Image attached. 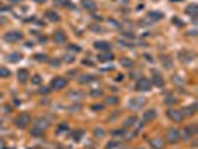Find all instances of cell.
Segmentation results:
<instances>
[{
  "mask_svg": "<svg viewBox=\"0 0 198 149\" xmlns=\"http://www.w3.org/2000/svg\"><path fill=\"white\" fill-rule=\"evenodd\" d=\"M197 109H198V105L197 103H194V105H191V106H188V107H185V109H182L180 112H182V115L185 116H192L195 112H197Z\"/></svg>",
  "mask_w": 198,
  "mask_h": 149,
  "instance_id": "obj_17",
  "label": "cell"
},
{
  "mask_svg": "<svg viewBox=\"0 0 198 149\" xmlns=\"http://www.w3.org/2000/svg\"><path fill=\"white\" fill-rule=\"evenodd\" d=\"M0 149H5V140L0 139Z\"/></svg>",
  "mask_w": 198,
  "mask_h": 149,
  "instance_id": "obj_50",
  "label": "cell"
},
{
  "mask_svg": "<svg viewBox=\"0 0 198 149\" xmlns=\"http://www.w3.org/2000/svg\"><path fill=\"white\" fill-rule=\"evenodd\" d=\"M155 118H157V110H155V109L146 110V112H145V115H143V124H146V122H152Z\"/></svg>",
  "mask_w": 198,
  "mask_h": 149,
  "instance_id": "obj_15",
  "label": "cell"
},
{
  "mask_svg": "<svg viewBox=\"0 0 198 149\" xmlns=\"http://www.w3.org/2000/svg\"><path fill=\"white\" fill-rule=\"evenodd\" d=\"M112 60H113V54L110 51H103L98 55V61H101V63H109V61H112Z\"/></svg>",
  "mask_w": 198,
  "mask_h": 149,
  "instance_id": "obj_16",
  "label": "cell"
},
{
  "mask_svg": "<svg viewBox=\"0 0 198 149\" xmlns=\"http://www.w3.org/2000/svg\"><path fill=\"white\" fill-rule=\"evenodd\" d=\"M121 64H122L124 67H131V66H133V61H131L130 58H122V60H121Z\"/></svg>",
  "mask_w": 198,
  "mask_h": 149,
  "instance_id": "obj_32",
  "label": "cell"
},
{
  "mask_svg": "<svg viewBox=\"0 0 198 149\" xmlns=\"http://www.w3.org/2000/svg\"><path fill=\"white\" fill-rule=\"evenodd\" d=\"M75 60V57L72 55V54H66L64 57H63V61H66V63H72Z\"/></svg>",
  "mask_w": 198,
  "mask_h": 149,
  "instance_id": "obj_37",
  "label": "cell"
},
{
  "mask_svg": "<svg viewBox=\"0 0 198 149\" xmlns=\"http://www.w3.org/2000/svg\"><path fill=\"white\" fill-rule=\"evenodd\" d=\"M119 100H118V97H107V100H106V103L107 105H116Z\"/></svg>",
  "mask_w": 198,
  "mask_h": 149,
  "instance_id": "obj_36",
  "label": "cell"
},
{
  "mask_svg": "<svg viewBox=\"0 0 198 149\" xmlns=\"http://www.w3.org/2000/svg\"><path fill=\"white\" fill-rule=\"evenodd\" d=\"M165 103H168V105H171V103H176V97H173V95H168V97H167V100H165Z\"/></svg>",
  "mask_w": 198,
  "mask_h": 149,
  "instance_id": "obj_44",
  "label": "cell"
},
{
  "mask_svg": "<svg viewBox=\"0 0 198 149\" xmlns=\"http://www.w3.org/2000/svg\"><path fill=\"white\" fill-rule=\"evenodd\" d=\"M39 91H40V92H48V91H49V90H48V88H40V90H39Z\"/></svg>",
  "mask_w": 198,
  "mask_h": 149,
  "instance_id": "obj_53",
  "label": "cell"
},
{
  "mask_svg": "<svg viewBox=\"0 0 198 149\" xmlns=\"http://www.w3.org/2000/svg\"><path fill=\"white\" fill-rule=\"evenodd\" d=\"M136 122H137L136 116H130V118H127V119H125V122H124V127H125V128H130V127H133Z\"/></svg>",
  "mask_w": 198,
  "mask_h": 149,
  "instance_id": "obj_26",
  "label": "cell"
},
{
  "mask_svg": "<svg viewBox=\"0 0 198 149\" xmlns=\"http://www.w3.org/2000/svg\"><path fill=\"white\" fill-rule=\"evenodd\" d=\"M119 45H122V46H133V43H130V42H124L122 39H119Z\"/></svg>",
  "mask_w": 198,
  "mask_h": 149,
  "instance_id": "obj_47",
  "label": "cell"
},
{
  "mask_svg": "<svg viewBox=\"0 0 198 149\" xmlns=\"http://www.w3.org/2000/svg\"><path fill=\"white\" fill-rule=\"evenodd\" d=\"M30 134H31V136H34V137H39V136H43V131H40V130H36V128H33V127H31V130H30Z\"/></svg>",
  "mask_w": 198,
  "mask_h": 149,
  "instance_id": "obj_34",
  "label": "cell"
},
{
  "mask_svg": "<svg viewBox=\"0 0 198 149\" xmlns=\"http://www.w3.org/2000/svg\"><path fill=\"white\" fill-rule=\"evenodd\" d=\"M149 145L153 149H164V146H165V143H164V140L161 137H152L149 140Z\"/></svg>",
  "mask_w": 198,
  "mask_h": 149,
  "instance_id": "obj_11",
  "label": "cell"
},
{
  "mask_svg": "<svg viewBox=\"0 0 198 149\" xmlns=\"http://www.w3.org/2000/svg\"><path fill=\"white\" fill-rule=\"evenodd\" d=\"M82 6L85 9H88L90 12H94L97 9V5L94 3V0H82Z\"/></svg>",
  "mask_w": 198,
  "mask_h": 149,
  "instance_id": "obj_20",
  "label": "cell"
},
{
  "mask_svg": "<svg viewBox=\"0 0 198 149\" xmlns=\"http://www.w3.org/2000/svg\"><path fill=\"white\" fill-rule=\"evenodd\" d=\"M94 46H95L97 49H100V51H110V43H109V42H104V40L95 42Z\"/></svg>",
  "mask_w": 198,
  "mask_h": 149,
  "instance_id": "obj_19",
  "label": "cell"
},
{
  "mask_svg": "<svg viewBox=\"0 0 198 149\" xmlns=\"http://www.w3.org/2000/svg\"><path fill=\"white\" fill-rule=\"evenodd\" d=\"M91 110H95V112L103 110V105H93V106H91Z\"/></svg>",
  "mask_w": 198,
  "mask_h": 149,
  "instance_id": "obj_43",
  "label": "cell"
},
{
  "mask_svg": "<svg viewBox=\"0 0 198 149\" xmlns=\"http://www.w3.org/2000/svg\"><path fill=\"white\" fill-rule=\"evenodd\" d=\"M186 14L195 18V15L198 14V6H197L195 3H191V5H188V6H186Z\"/></svg>",
  "mask_w": 198,
  "mask_h": 149,
  "instance_id": "obj_23",
  "label": "cell"
},
{
  "mask_svg": "<svg viewBox=\"0 0 198 149\" xmlns=\"http://www.w3.org/2000/svg\"><path fill=\"white\" fill-rule=\"evenodd\" d=\"M173 22H176V24H179V26H182V21L177 19V18H173Z\"/></svg>",
  "mask_w": 198,
  "mask_h": 149,
  "instance_id": "obj_51",
  "label": "cell"
},
{
  "mask_svg": "<svg viewBox=\"0 0 198 149\" xmlns=\"http://www.w3.org/2000/svg\"><path fill=\"white\" fill-rule=\"evenodd\" d=\"M31 82H33V84H36V85H39V84L42 82L40 74H33V76H31Z\"/></svg>",
  "mask_w": 198,
  "mask_h": 149,
  "instance_id": "obj_33",
  "label": "cell"
},
{
  "mask_svg": "<svg viewBox=\"0 0 198 149\" xmlns=\"http://www.w3.org/2000/svg\"><path fill=\"white\" fill-rule=\"evenodd\" d=\"M165 139L170 142V143H177L180 140V130L176 128V127H171L167 130L165 133Z\"/></svg>",
  "mask_w": 198,
  "mask_h": 149,
  "instance_id": "obj_2",
  "label": "cell"
},
{
  "mask_svg": "<svg viewBox=\"0 0 198 149\" xmlns=\"http://www.w3.org/2000/svg\"><path fill=\"white\" fill-rule=\"evenodd\" d=\"M171 81H173L176 85H179V87H182V85H183V82H185V81H183V78H182V76H179V74H174V76L171 78Z\"/></svg>",
  "mask_w": 198,
  "mask_h": 149,
  "instance_id": "obj_28",
  "label": "cell"
},
{
  "mask_svg": "<svg viewBox=\"0 0 198 149\" xmlns=\"http://www.w3.org/2000/svg\"><path fill=\"white\" fill-rule=\"evenodd\" d=\"M197 131H198L197 125H188L186 128H183V130L180 131V139L189 140L192 136H195V134H197Z\"/></svg>",
  "mask_w": 198,
  "mask_h": 149,
  "instance_id": "obj_4",
  "label": "cell"
},
{
  "mask_svg": "<svg viewBox=\"0 0 198 149\" xmlns=\"http://www.w3.org/2000/svg\"><path fill=\"white\" fill-rule=\"evenodd\" d=\"M82 134H83V131H82V130L75 131V133H73V140H76V142H78V140H80V139H82Z\"/></svg>",
  "mask_w": 198,
  "mask_h": 149,
  "instance_id": "obj_35",
  "label": "cell"
},
{
  "mask_svg": "<svg viewBox=\"0 0 198 149\" xmlns=\"http://www.w3.org/2000/svg\"><path fill=\"white\" fill-rule=\"evenodd\" d=\"M167 115H168V118L173 121V122H182L183 121V115H182V112L180 110H177V109H168L167 110Z\"/></svg>",
  "mask_w": 198,
  "mask_h": 149,
  "instance_id": "obj_6",
  "label": "cell"
},
{
  "mask_svg": "<svg viewBox=\"0 0 198 149\" xmlns=\"http://www.w3.org/2000/svg\"><path fill=\"white\" fill-rule=\"evenodd\" d=\"M11 74V70L6 69V67H0V78H9Z\"/></svg>",
  "mask_w": 198,
  "mask_h": 149,
  "instance_id": "obj_30",
  "label": "cell"
},
{
  "mask_svg": "<svg viewBox=\"0 0 198 149\" xmlns=\"http://www.w3.org/2000/svg\"><path fill=\"white\" fill-rule=\"evenodd\" d=\"M122 36H124V37H128L130 40H133V39H134V34H133V33H127V32H124V34H122Z\"/></svg>",
  "mask_w": 198,
  "mask_h": 149,
  "instance_id": "obj_45",
  "label": "cell"
},
{
  "mask_svg": "<svg viewBox=\"0 0 198 149\" xmlns=\"http://www.w3.org/2000/svg\"><path fill=\"white\" fill-rule=\"evenodd\" d=\"M70 112H79L80 110V105H73L72 107H69Z\"/></svg>",
  "mask_w": 198,
  "mask_h": 149,
  "instance_id": "obj_42",
  "label": "cell"
},
{
  "mask_svg": "<svg viewBox=\"0 0 198 149\" xmlns=\"http://www.w3.org/2000/svg\"><path fill=\"white\" fill-rule=\"evenodd\" d=\"M46 18H48L49 21H60V16H58L54 11H48V12H46Z\"/></svg>",
  "mask_w": 198,
  "mask_h": 149,
  "instance_id": "obj_27",
  "label": "cell"
},
{
  "mask_svg": "<svg viewBox=\"0 0 198 149\" xmlns=\"http://www.w3.org/2000/svg\"><path fill=\"white\" fill-rule=\"evenodd\" d=\"M49 64H51L52 67H58V66H60V60H51Z\"/></svg>",
  "mask_w": 198,
  "mask_h": 149,
  "instance_id": "obj_46",
  "label": "cell"
},
{
  "mask_svg": "<svg viewBox=\"0 0 198 149\" xmlns=\"http://www.w3.org/2000/svg\"><path fill=\"white\" fill-rule=\"evenodd\" d=\"M34 58L39 60V61H45V60H46V55H36Z\"/></svg>",
  "mask_w": 198,
  "mask_h": 149,
  "instance_id": "obj_48",
  "label": "cell"
},
{
  "mask_svg": "<svg viewBox=\"0 0 198 149\" xmlns=\"http://www.w3.org/2000/svg\"><path fill=\"white\" fill-rule=\"evenodd\" d=\"M33 2H36V3H45L46 0H33Z\"/></svg>",
  "mask_w": 198,
  "mask_h": 149,
  "instance_id": "obj_54",
  "label": "cell"
},
{
  "mask_svg": "<svg viewBox=\"0 0 198 149\" xmlns=\"http://www.w3.org/2000/svg\"><path fill=\"white\" fill-rule=\"evenodd\" d=\"M179 58H180V61H182L183 64H188V63H191V61L195 58V55H194L191 51H180V52H179Z\"/></svg>",
  "mask_w": 198,
  "mask_h": 149,
  "instance_id": "obj_10",
  "label": "cell"
},
{
  "mask_svg": "<svg viewBox=\"0 0 198 149\" xmlns=\"http://www.w3.org/2000/svg\"><path fill=\"white\" fill-rule=\"evenodd\" d=\"M78 81H79V84H88V82L94 81V76H91V74H80Z\"/></svg>",
  "mask_w": 198,
  "mask_h": 149,
  "instance_id": "obj_24",
  "label": "cell"
},
{
  "mask_svg": "<svg viewBox=\"0 0 198 149\" xmlns=\"http://www.w3.org/2000/svg\"><path fill=\"white\" fill-rule=\"evenodd\" d=\"M161 61H162V64H164V67H165V69H171V67H173V64H171V58H170L168 55H161Z\"/></svg>",
  "mask_w": 198,
  "mask_h": 149,
  "instance_id": "obj_25",
  "label": "cell"
},
{
  "mask_svg": "<svg viewBox=\"0 0 198 149\" xmlns=\"http://www.w3.org/2000/svg\"><path fill=\"white\" fill-rule=\"evenodd\" d=\"M83 91H80V90H75V91H69L67 92V98H70V100H73V102H78V100H80V98H83Z\"/></svg>",
  "mask_w": 198,
  "mask_h": 149,
  "instance_id": "obj_14",
  "label": "cell"
},
{
  "mask_svg": "<svg viewBox=\"0 0 198 149\" xmlns=\"http://www.w3.org/2000/svg\"><path fill=\"white\" fill-rule=\"evenodd\" d=\"M136 149H143V148H136Z\"/></svg>",
  "mask_w": 198,
  "mask_h": 149,
  "instance_id": "obj_57",
  "label": "cell"
},
{
  "mask_svg": "<svg viewBox=\"0 0 198 149\" xmlns=\"http://www.w3.org/2000/svg\"><path fill=\"white\" fill-rule=\"evenodd\" d=\"M21 60H23V55L19 52H14V54H9L6 57V61H9V63H19Z\"/></svg>",
  "mask_w": 198,
  "mask_h": 149,
  "instance_id": "obj_21",
  "label": "cell"
},
{
  "mask_svg": "<svg viewBox=\"0 0 198 149\" xmlns=\"http://www.w3.org/2000/svg\"><path fill=\"white\" fill-rule=\"evenodd\" d=\"M30 121H31L30 115L26 113V112H23V113H19V115L15 118V125H16L18 128H26V127L28 125Z\"/></svg>",
  "mask_w": 198,
  "mask_h": 149,
  "instance_id": "obj_3",
  "label": "cell"
},
{
  "mask_svg": "<svg viewBox=\"0 0 198 149\" xmlns=\"http://www.w3.org/2000/svg\"><path fill=\"white\" fill-rule=\"evenodd\" d=\"M69 131V127H67V124H60L58 128H57V133L58 134H63V133H67Z\"/></svg>",
  "mask_w": 198,
  "mask_h": 149,
  "instance_id": "obj_29",
  "label": "cell"
},
{
  "mask_svg": "<svg viewBox=\"0 0 198 149\" xmlns=\"http://www.w3.org/2000/svg\"><path fill=\"white\" fill-rule=\"evenodd\" d=\"M67 49H69L70 52H73V54H75V52H79V51H80V46H78V45H69V46H67Z\"/></svg>",
  "mask_w": 198,
  "mask_h": 149,
  "instance_id": "obj_31",
  "label": "cell"
},
{
  "mask_svg": "<svg viewBox=\"0 0 198 149\" xmlns=\"http://www.w3.org/2000/svg\"><path fill=\"white\" fill-rule=\"evenodd\" d=\"M66 85H67V79H64L61 76H57L51 81V88L52 90H63Z\"/></svg>",
  "mask_w": 198,
  "mask_h": 149,
  "instance_id": "obj_8",
  "label": "cell"
},
{
  "mask_svg": "<svg viewBox=\"0 0 198 149\" xmlns=\"http://www.w3.org/2000/svg\"><path fill=\"white\" fill-rule=\"evenodd\" d=\"M162 14L161 12H158V11H152V12H149V15H147V19L152 22V21H160V19H162Z\"/></svg>",
  "mask_w": 198,
  "mask_h": 149,
  "instance_id": "obj_22",
  "label": "cell"
},
{
  "mask_svg": "<svg viewBox=\"0 0 198 149\" xmlns=\"http://www.w3.org/2000/svg\"><path fill=\"white\" fill-rule=\"evenodd\" d=\"M23 0H9V3H21Z\"/></svg>",
  "mask_w": 198,
  "mask_h": 149,
  "instance_id": "obj_52",
  "label": "cell"
},
{
  "mask_svg": "<svg viewBox=\"0 0 198 149\" xmlns=\"http://www.w3.org/2000/svg\"><path fill=\"white\" fill-rule=\"evenodd\" d=\"M6 22V18H2V16H0V24H5Z\"/></svg>",
  "mask_w": 198,
  "mask_h": 149,
  "instance_id": "obj_55",
  "label": "cell"
},
{
  "mask_svg": "<svg viewBox=\"0 0 198 149\" xmlns=\"http://www.w3.org/2000/svg\"><path fill=\"white\" fill-rule=\"evenodd\" d=\"M93 97H100V95H103V90H91V92H90Z\"/></svg>",
  "mask_w": 198,
  "mask_h": 149,
  "instance_id": "obj_38",
  "label": "cell"
},
{
  "mask_svg": "<svg viewBox=\"0 0 198 149\" xmlns=\"http://www.w3.org/2000/svg\"><path fill=\"white\" fill-rule=\"evenodd\" d=\"M145 106H146V98L145 97H133V98H130V102H128V107L133 112H137V110L143 109Z\"/></svg>",
  "mask_w": 198,
  "mask_h": 149,
  "instance_id": "obj_1",
  "label": "cell"
},
{
  "mask_svg": "<svg viewBox=\"0 0 198 149\" xmlns=\"http://www.w3.org/2000/svg\"><path fill=\"white\" fill-rule=\"evenodd\" d=\"M118 146H119V143L112 140V142H109V143H107V146H106V148H107V149H115V148H118Z\"/></svg>",
  "mask_w": 198,
  "mask_h": 149,
  "instance_id": "obj_40",
  "label": "cell"
},
{
  "mask_svg": "<svg viewBox=\"0 0 198 149\" xmlns=\"http://www.w3.org/2000/svg\"><path fill=\"white\" fill-rule=\"evenodd\" d=\"M3 37H5L6 42H18L24 37V34L21 32H8V33H5Z\"/></svg>",
  "mask_w": 198,
  "mask_h": 149,
  "instance_id": "obj_7",
  "label": "cell"
},
{
  "mask_svg": "<svg viewBox=\"0 0 198 149\" xmlns=\"http://www.w3.org/2000/svg\"><path fill=\"white\" fill-rule=\"evenodd\" d=\"M28 78H30V74H28V72H27L26 69H21V70H18V81H19L21 84L27 82V81H28Z\"/></svg>",
  "mask_w": 198,
  "mask_h": 149,
  "instance_id": "obj_18",
  "label": "cell"
},
{
  "mask_svg": "<svg viewBox=\"0 0 198 149\" xmlns=\"http://www.w3.org/2000/svg\"><path fill=\"white\" fill-rule=\"evenodd\" d=\"M86 149H95V148H93V146H88Z\"/></svg>",
  "mask_w": 198,
  "mask_h": 149,
  "instance_id": "obj_56",
  "label": "cell"
},
{
  "mask_svg": "<svg viewBox=\"0 0 198 149\" xmlns=\"http://www.w3.org/2000/svg\"><path fill=\"white\" fill-rule=\"evenodd\" d=\"M152 85H155V87H158V88H162L164 87V79H162V76L158 73V72H153V74H152Z\"/></svg>",
  "mask_w": 198,
  "mask_h": 149,
  "instance_id": "obj_12",
  "label": "cell"
},
{
  "mask_svg": "<svg viewBox=\"0 0 198 149\" xmlns=\"http://www.w3.org/2000/svg\"><path fill=\"white\" fill-rule=\"evenodd\" d=\"M124 134H125L124 130H113V131H112V136H113V137H121V136H124Z\"/></svg>",
  "mask_w": 198,
  "mask_h": 149,
  "instance_id": "obj_39",
  "label": "cell"
},
{
  "mask_svg": "<svg viewBox=\"0 0 198 149\" xmlns=\"http://www.w3.org/2000/svg\"><path fill=\"white\" fill-rule=\"evenodd\" d=\"M136 88H137L139 91H150V88H152V82H150L149 79L140 78V79L137 81V84H136Z\"/></svg>",
  "mask_w": 198,
  "mask_h": 149,
  "instance_id": "obj_9",
  "label": "cell"
},
{
  "mask_svg": "<svg viewBox=\"0 0 198 149\" xmlns=\"http://www.w3.org/2000/svg\"><path fill=\"white\" fill-rule=\"evenodd\" d=\"M49 127V121L46 119V118H37L36 121H34V124H33V128H36V130H40V131H43L45 133V130Z\"/></svg>",
  "mask_w": 198,
  "mask_h": 149,
  "instance_id": "obj_5",
  "label": "cell"
},
{
  "mask_svg": "<svg viewBox=\"0 0 198 149\" xmlns=\"http://www.w3.org/2000/svg\"><path fill=\"white\" fill-rule=\"evenodd\" d=\"M83 64H85V66H93V61H90V60H83Z\"/></svg>",
  "mask_w": 198,
  "mask_h": 149,
  "instance_id": "obj_49",
  "label": "cell"
},
{
  "mask_svg": "<svg viewBox=\"0 0 198 149\" xmlns=\"http://www.w3.org/2000/svg\"><path fill=\"white\" fill-rule=\"evenodd\" d=\"M52 37H54V42L55 43H64L66 40H67V36H66V33L63 30H55L54 34H52Z\"/></svg>",
  "mask_w": 198,
  "mask_h": 149,
  "instance_id": "obj_13",
  "label": "cell"
},
{
  "mask_svg": "<svg viewBox=\"0 0 198 149\" xmlns=\"http://www.w3.org/2000/svg\"><path fill=\"white\" fill-rule=\"evenodd\" d=\"M94 134H95V137H103V136H104V130L95 128V130H94Z\"/></svg>",
  "mask_w": 198,
  "mask_h": 149,
  "instance_id": "obj_41",
  "label": "cell"
}]
</instances>
